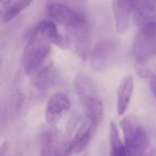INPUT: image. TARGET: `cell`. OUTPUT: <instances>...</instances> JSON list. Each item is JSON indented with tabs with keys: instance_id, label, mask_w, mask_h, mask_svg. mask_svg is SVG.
Listing matches in <instances>:
<instances>
[{
	"instance_id": "6",
	"label": "cell",
	"mask_w": 156,
	"mask_h": 156,
	"mask_svg": "<svg viewBox=\"0 0 156 156\" xmlns=\"http://www.w3.org/2000/svg\"><path fill=\"white\" fill-rule=\"evenodd\" d=\"M97 125L89 118L85 119L73 137L72 141L66 144L63 151L65 154H72L81 153L89 145L90 141L97 129Z\"/></svg>"
},
{
	"instance_id": "2",
	"label": "cell",
	"mask_w": 156,
	"mask_h": 156,
	"mask_svg": "<svg viewBox=\"0 0 156 156\" xmlns=\"http://www.w3.org/2000/svg\"><path fill=\"white\" fill-rule=\"evenodd\" d=\"M133 44V56L135 62L147 63L156 53V19L151 18L140 27Z\"/></svg>"
},
{
	"instance_id": "13",
	"label": "cell",
	"mask_w": 156,
	"mask_h": 156,
	"mask_svg": "<svg viewBox=\"0 0 156 156\" xmlns=\"http://www.w3.org/2000/svg\"><path fill=\"white\" fill-rule=\"evenodd\" d=\"M32 84L37 90H43L50 86L56 78V71L51 61H48L43 67L30 76Z\"/></svg>"
},
{
	"instance_id": "16",
	"label": "cell",
	"mask_w": 156,
	"mask_h": 156,
	"mask_svg": "<svg viewBox=\"0 0 156 156\" xmlns=\"http://www.w3.org/2000/svg\"><path fill=\"white\" fill-rule=\"evenodd\" d=\"M109 138L111 144V154L115 156H125L127 155L124 143H122L119 129L114 122H110L109 126Z\"/></svg>"
},
{
	"instance_id": "3",
	"label": "cell",
	"mask_w": 156,
	"mask_h": 156,
	"mask_svg": "<svg viewBox=\"0 0 156 156\" xmlns=\"http://www.w3.org/2000/svg\"><path fill=\"white\" fill-rule=\"evenodd\" d=\"M51 51V44L35 35L30 36L23 51V67L27 76L33 75L47 62Z\"/></svg>"
},
{
	"instance_id": "18",
	"label": "cell",
	"mask_w": 156,
	"mask_h": 156,
	"mask_svg": "<svg viewBox=\"0 0 156 156\" xmlns=\"http://www.w3.org/2000/svg\"><path fill=\"white\" fill-rule=\"evenodd\" d=\"M148 79H149V86H150V89H151L154 96L155 97L156 99V69H151L150 74L148 76Z\"/></svg>"
},
{
	"instance_id": "12",
	"label": "cell",
	"mask_w": 156,
	"mask_h": 156,
	"mask_svg": "<svg viewBox=\"0 0 156 156\" xmlns=\"http://www.w3.org/2000/svg\"><path fill=\"white\" fill-rule=\"evenodd\" d=\"M133 88H134L133 76V75L125 76L121 81L117 90L116 108L119 116L122 115L128 109V106L130 104L133 93Z\"/></svg>"
},
{
	"instance_id": "4",
	"label": "cell",
	"mask_w": 156,
	"mask_h": 156,
	"mask_svg": "<svg viewBox=\"0 0 156 156\" xmlns=\"http://www.w3.org/2000/svg\"><path fill=\"white\" fill-rule=\"evenodd\" d=\"M66 30L68 32L69 47H71L83 61H86L89 58L91 40V29L89 22L83 17L67 27Z\"/></svg>"
},
{
	"instance_id": "1",
	"label": "cell",
	"mask_w": 156,
	"mask_h": 156,
	"mask_svg": "<svg viewBox=\"0 0 156 156\" xmlns=\"http://www.w3.org/2000/svg\"><path fill=\"white\" fill-rule=\"evenodd\" d=\"M120 126L127 155H143L150 145V138L140 121L132 116L125 117L121 121Z\"/></svg>"
},
{
	"instance_id": "21",
	"label": "cell",
	"mask_w": 156,
	"mask_h": 156,
	"mask_svg": "<svg viewBox=\"0 0 156 156\" xmlns=\"http://www.w3.org/2000/svg\"><path fill=\"white\" fill-rule=\"evenodd\" d=\"M141 1H143V0H129V2L132 4V5H133V8H134V6L137 5V4H139Z\"/></svg>"
},
{
	"instance_id": "9",
	"label": "cell",
	"mask_w": 156,
	"mask_h": 156,
	"mask_svg": "<svg viewBox=\"0 0 156 156\" xmlns=\"http://www.w3.org/2000/svg\"><path fill=\"white\" fill-rule=\"evenodd\" d=\"M48 16L52 20L58 23L65 28L80 21L83 16L71 8L59 3H53L48 6Z\"/></svg>"
},
{
	"instance_id": "15",
	"label": "cell",
	"mask_w": 156,
	"mask_h": 156,
	"mask_svg": "<svg viewBox=\"0 0 156 156\" xmlns=\"http://www.w3.org/2000/svg\"><path fill=\"white\" fill-rule=\"evenodd\" d=\"M85 110V116L91 120L97 126L100 124L103 118V104L100 97L92 98L85 101L83 104Z\"/></svg>"
},
{
	"instance_id": "5",
	"label": "cell",
	"mask_w": 156,
	"mask_h": 156,
	"mask_svg": "<svg viewBox=\"0 0 156 156\" xmlns=\"http://www.w3.org/2000/svg\"><path fill=\"white\" fill-rule=\"evenodd\" d=\"M118 45L115 41L104 39L99 41L90 55V65L94 71L106 70L112 63L117 52Z\"/></svg>"
},
{
	"instance_id": "20",
	"label": "cell",
	"mask_w": 156,
	"mask_h": 156,
	"mask_svg": "<svg viewBox=\"0 0 156 156\" xmlns=\"http://www.w3.org/2000/svg\"><path fill=\"white\" fill-rule=\"evenodd\" d=\"M7 147H8V144L6 143H4L0 148V155H4L5 154L6 151H7Z\"/></svg>"
},
{
	"instance_id": "22",
	"label": "cell",
	"mask_w": 156,
	"mask_h": 156,
	"mask_svg": "<svg viewBox=\"0 0 156 156\" xmlns=\"http://www.w3.org/2000/svg\"><path fill=\"white\" fill-rule=\"evenodd\" d=\"M0 65H1V58H0Z\"/></svg>"
},
{
	"instance_id": "14",
	"label": "cell",
	"mask_w": 156,
	"mask_h": 156,
	"mask_svg": "<svg viewBox=\"0 0 156 156\" xmlns=\"http://www.w3.org/2000/svg\"><path fill=\"white\" fill-rule=\"evenodd\" d=\"M34 0H8L5 5V11L2 16L3 22L8 23L15 19L22 11L28 7Z\"/></svg>"
},
{
	"instance_id": "10",
	"label": "cell",
	"mask_w": 156,
	"mask_h": 156,
	"mask_svg": "<svg viewBox=\"0 0 156 156\" xmlns=\"http://www.w3.org/2000/svg\"><path fill=\"white\" fill-rule=\"evenodd\" d=\"M133 9L129 0H112V12L118 34H124L128 30Z\"/></svg>"
},
{
	"instance_id": "23",
	"label": "cell",
	"mask_w": 156,
	"mask_h": 156,
	"mask_svg": "<svg viewBox=\"0 0 156 156\" xmlns=\"http://www.w3.org/2000/svg\"><path fill=\"white\" fill-rule=\"evenodd\" d=\"M0 1H2V0H0Z\"/></svg>"
},
{
	"instance_id": "19",
	"label": "cell",
	"mask_w": 156,
	"mask_h": 156,
	"mask_svg": "<svg viewBox=\"0 0 156 156\" xmlns=\"http://www.w3.org/2000/svg\"><path fill=\"white\" fill-rule=\"evenodd\" d=\"M144 4L153 15H156V0H144Z\"/></svg>"
},
{
	"instance_id": "7",
	"label": "cell",
	"mask_w": 156,
	"mask_h": 156,
	"mask_svg": "<svg viewBox=\"0 0 156 156\" xmlns=\"http://www.w3.org/2000/svg\"><path fill=\"white\" fill-rule=\"evenodd\" d=\"M70 100L63 92L54 93L47 103L45 116L50 126H56L61 120L64 112L70 109Z\"/></svg>"
},
{
	"instance_id": "17",
	"label": "cell",
	"mask_w": 156,
	"mask_h": 156,
	"mask_svg": "<svg viewBox=\"0 0 156 156\" xmlns=\"http://www.w3.org/2000/svg\"><path fill=\"white\" fill-rule=\"evenodd\" d=\"M42 154L44 155H54L58 154L56 138L52 133H46L43 134L42 140Z\"/></svg>"
},
{
	"instance_id": "11",
	"label": "cell",
	"mask_w": 156,
	"mask_h": 156,
	"mask_svg": "<svg viewBox=\"0 0 156 156\" xmlns=\"http://www.w3.org/2000/svg\"><path fill=\"white\" fill-rule=\"evenodd\" d=\"M73 86L81 104L90 99L99 97L98 89L94 80L85 73H79L75 77Z\"/></svg>"
},
{
	"instance_id": "8",
	"label": "cell",
	"mask_w": 156,
	"mask_h": 156,
	"mask_svg": "<svg viewBox=\"0 0 156 156\" xmlns=\"http://www.w3.org/2000/svg\"><path fill=\"white\" fill-rule=\"evenodd\" d=\"M32 35H35L49 42L51 45H56L61 48H66L69 47L67 37L58 33V28L52 20H42L39 22L33 30Z\"/></svg>"
}]
</instances>
